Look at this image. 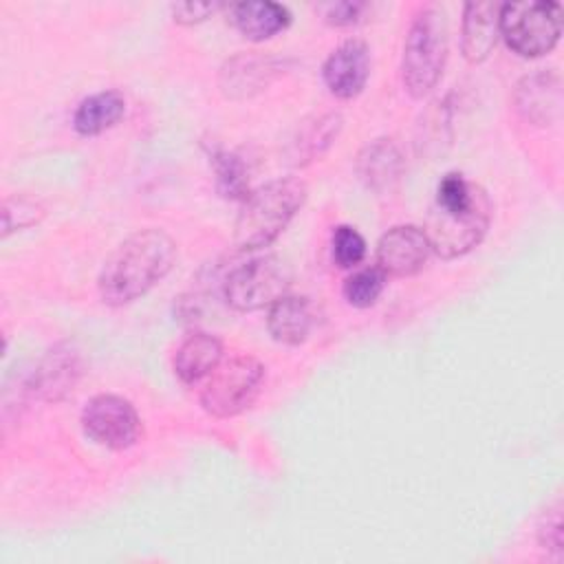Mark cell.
Masks as SVG:
<instances>
[{"label": "cell", "mask_w": 564, "mask_h": 564, "mask_svg": "<svg viewBox=\"0 0 564 564\" xmlns=\"http://www.w3.org/2000/svg\"><path fill=\"white\" fill-rule=\"evenodd\" d=\"M79 372L82 364L77 350L68 346H55L35 370L33 390H37L46 401H57L73 392Z\"/></svg>", "instance_id": "obj_14"}, {"label": "cell", "mask_w": 564, "mask_h": 564, "mask_svg": "<svg viewBox=\"0 0 564 564\" xmlns=\"http://www.w3.org/2000/svg\"><path fill=\"white\" fill-rule=\"evenodd\" d=\"M324 84L339 99L357 97L370 77V48L361 40L341 42L324 62Z\"/></svg>", "instance_id": "obj_10"}, {"label": "cell", "mask_w": 564, "mask_h": 564, "mask_svg": "<svg viewBox=\"0 0 564 564\" xmlns=\"http://www.w3.org/2000/svg\"><path fill=\"white\" fill-rule=\"evenodd\" d=\"M291 269L278 256H260L236 267L225 280V300L236 311H258L286 295Z\"/></svg>", "instance_id": "obj_7"}, {"label": "cell", "mask_w": 564, "mask_h": 564, "mask_svg": "<svg viewBox=\"0 0 564 564\" xmlns=\"http://www.w3.org/2000/svg\"><path fill=\"white\" fill-rule=\"evenodd\" d=\"M447 62V22L443 11L423 9L410 24L403 44L401 77L410 97L427 95L443 75Z\"/></svg>", "instance_id": "obj_3"}, {"label": "cell", "mask_w": 564, "mask_h": 564, "mask_svg": "<svg viewBox=\"0 0 564 564\" xmlns=\"http://www.w3.org/2000/svg\"><path fill=\"white\" fill-rule=\"evenodd\" d=\"M368 7L364 2H333L326 7V22L333 26H350L357 24Z\"/></svg>", "instance_id": "obj_26"}, {"label": "cell", "mask_w": 564, "mask_h": 564, "mask_svg": "<svg viewBox=\"0 0 564 564\" xmlns=\"http://www.w3.org/2000/svg\"><path fill=\"white\" fill-rule=\"evenodd\" d=\"M223 359V344L209 333L187 335L174 355V372L183 383H198L209 377Z\"/></svg>", "instance_id": "obj_15"}, {"label": "cell", "mask_w": 564, "mask_h": 564, "mask_svg": "<svg viewBox=\"0 0 564 564\" xmlns=\"http://www.w3.org/2000/svg\"><path fill=\"white\" fill-rule=\"evenodd\" d=\"M234 24L236 29L253 42H262L273 37L275 33L284 31L291 22V13L280 2L269 0H253V2H240L234 9Z\"/></svg>", "instance_id": "obj_18"}, {"label": "cell", "mask_w": 564, "mask_h": 564, "mask_svg": "<svg viewBox=\"0 0 564 564\" xmlns=\"http://www.w3.org/2000/svg\"><path fill=\"white\" fill-rule=\"evenodd\" d=\"M212 165L216 174V189L223 198L245 200L249 196V176L245 161L227 150H216L212 154Z\"/></svg>", "instance_id": "obj_20"}, {"label": "cell", "mask_w": 564, "mask_h": 564, "mask_svg": "<svg viewBox=\"0 0 564 564\" xmlns=\"http://www.w3.org/2000/svg\"><path fill=\"white\" fill-rule=\"evenodd\" d=\"M176 260V245L163 229L128 236L104 262L97 289L106 304L123 306L161 282Z\"/></svg>", "instance_id": "obj_1"}, {"label": "cell", "mask_w": 564, "mask_h": 564, "mask_svg": "<svg viewBox=\"0 0 564 564\" xmlns=\"http://www.w3.org/2000/svg\"><path fill=\"white\" fill-rule=\"evenodd\" d=\"M357 176L372 192L390 189L403 172V156L392 139L370 141L357 156Z\"/></svg>", "instance_id": "obj_12"}, {"label": "cell", "mask_w": 564, "mask_h": 564, "mask_svg": "<svg viewBox=\"0 0 564 564\" xmlns=\"http://www.w3.org/2000/svg\"><path fill=\"white\" fill-rule=\"evenodd\" d=\"M383 284H386V275L377 267H372V269H359L352 275H348L341 291L350 306L368 308L381 295Z\"/></svg>", "instance_id": "obj_21"}, {"label": "cell", "mask_w": 564, "mask_h": 564, "mask_svg": "<svg viewBox=\"0 0 564 564\" xmlns=\"http://www.w3.org/2000/svg\"><path fill=\"white\" fill-rule=\"evenodd\" d=\"M339 130H341L339 112H326L308 121H302L289 141V148H286L289 161L293 165H306L319 159L333 145Z\"/></svg>", "instance_id": "obj_16"}, {"label": "cell", "mask_w": 564, "mask_h": 564, "mask_svg": "<svg viewBox=\"0 0 564 564\" xmlns=\"http://www.w3.org/2000/svg\"><path fill=\"white\" fill-rule=\"evenodd\" d=\"M516 108L533 123H549L560 110V82L555 75L535 73L524 77L516 90Z\"/></svg>", "instance_id": "obj_17"}, {"label": "cell", "mask_w": 564, "mask_h": 564, "mask_svg": "<svg viewBox=\"0 0 564 564\" xmlns=\"http://www.w3.org/2000/svg\"><path fill=\"white\" fill-rule=\"evenodd\" d=\"M502 2H469L463 11L460 51L467 62L478 64L489 57L500 33Z\"/></svg>", "instance_id": "obj_11"}, {"label": "cell", "mask_w": 564, "mask_h": 564, "mask_svg": "<svg viewBox=\"0 0 564 564\" xmlns=\"http://www.w3.org/2000/svg\"><path fill=\"white\" fill-rule=\"evenodd\" d=\"M264 381V366L249 355L234 357L207 377V383L200 392V403L205 412L218 419H229L247 410Z\"/></svg>", "instance_id": "obj_6"}, {"label": "cell", "mask_w": 564, "mask_h": 564, "mask_svg": "<svg viewBox=\"0 0 564 564\" xmlns=\"http://www.w3.org/2000/svg\"><path fill=\"white\" fill-rule=\"evenodd\" d=\"M432 247L423 229L414 225H397L388 229L377 245V269L390 278H410L419 273Z\"/></svg>", "instance_id": "obj_9"}, {"label": "cell", "mask_w": 564, "mask_h": 564, "mask_svg": "<svg viewBox=\"0 0 564 564\" xmlns=\"http://www.w3.org/2000/svg\"><path fill=\"white\" fill-rule=\"evenodd\" d=\"M500 33L513 53L540 57L560 42L562 7L551 0L502 2Z\"/></svg>", "instance_id": "obj_4"}, {"label": "cell", "mask_w": 564, "mask_h": 564, "mask_svg": "<svg viewBox=\"0 0 564 564\" xmlns=\"http://www.w3.org/2000/svg\"><path fill=\"white\" fill-rule=\"evenodd\" d=\"M82 427L88 438L108 449H128L141 436L134 405L119 394L93 397L82 410Z\"/></svg>", "instance_id": "obj_8"}, {"label": "cell", "mask_w": 564, "mask_h": 564, "mask_svg": "<svg viewBox=\"0 0 564 564\" xmlns=\"http://www.w3.org/2000/svg\"><path fill=\"white\" fill-rule=\"evenodd\" d=\"M306 200V185L297 176L275 178L242 200L234 225V242L238 249L269 247L293 220Z\"/></svg>", "instance_id": "obj_2"}, {"label": "cell", "mask_w": 564, "mask_h": 564, "mask_svg": "<svg viewBox=\"0 0 564 564\" xmlns=\"http://www.w3.org/2000/svg\"><path fill=\"white\" fill-rule=\"evenodd\" d=\"M364 256H366L364 236L350 225L335 227V231H333V262L341 269H352L364 260Z\"/></svg>", "instance_id": "obj_23"}, {"label": "cell", "mask_w": 564, "mask_h": 564, "mask_svg": "<svg viewBox=\"0 0 564 564\" xmlns=\"http://www.w3.org/2000/svg\"><path fill=\"white\" fill-rule=\"evenodd\" d=\"M491 223V200L482 187H478L474 200L465 209H441L432 207L425 225V236L441 258L452 260L465 256L480 245Z\"/></svg>", "instance_id": "obj_5"}, {"label": "cell", "mask_w": 564, "mask_h": 564, "mask_svg": "<svg viewBox=\"0 0 564 564\" xmlns=\"http://www.w3.org/2000/svg\"><path fill=\"white\" fill-rule=\"evenodd\" d=\"M538 540L546 551H562V507L555 505L553 509H549L542 518V522L538 524Z\"/></svg>", "instance_id": "obj_24"}, {"label": "cell", "mask_w": 564, "mask_h": 564, "mask_svg": "<svg viewBox=\"0 0 564 564\" xmlns=\"http://www.w3.org/2000/svg\"><path fill=\"white\" fill-rule=\"evenodd\" d=\"M44 218V207L40 200L31 196H9L2 203V236L7 238L15 229H24L37 225Z\"/></svg>", "instance_id": "obj_22"}, {"label": "cell", "mask_w": 564, "mask_h": 564, "mask_svg": "<svg viewBox=\"0 0 564 564\" xmlns=\"http://www.w3.org/2000/svg\"><path fill=\"white\" fill-rule=\"evenodd\" d=\"M220 9V2H174L170 7L174 22L178 24H198L214 15Z\"/></svg>", "instance_id": "obj_25"}, {"label": "cell", "mask_w": 564, "mask_h": 564, "mask_svg": "<svg viewBox=\"0 0 564 564\" xmlns=\"http://www.w3.org/2000/svg\"><path fill=\"white\" fill-rule=\"evenodd\" d=\"M313 306L306 297L282 295L269 306L267 326L271 337L284 346H300L313 328Z\"/></svg>", "instance_id": "obj_13"}, {"label": "cell", "mask_w": 564, "mask_h": 564, "mask_svg": "<svg viewBox=\"0 0 564 564\" xmlns=\"http://www.w3.org/2000/svg\"><path fill=\"white\" fill-rule=\"evenodd\" d=\"M123 115H126V97L119 90H101L86 97L77 106L73 115V128L82 137H95L117 126Z\"/></svg>", "instance_id": "obj_19"}]
</instances>
